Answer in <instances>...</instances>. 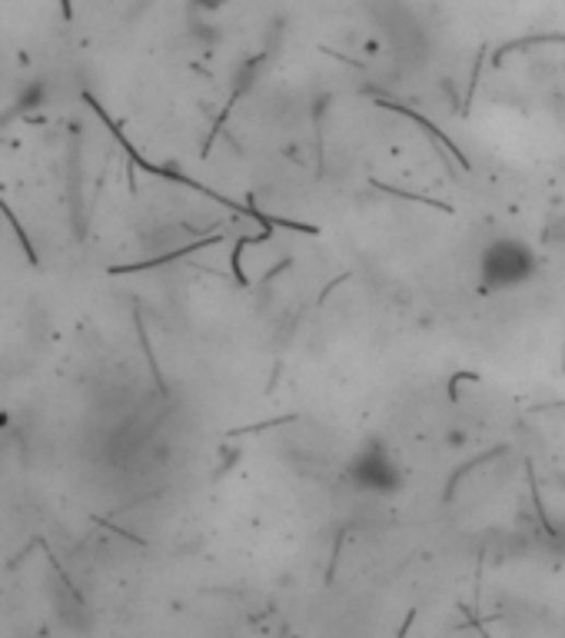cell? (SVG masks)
<instances>
[{"instance_id": "cell-3", "label": "cell", "mask_w": 565, "mask_h": 638, "mask_svg": "<svg viewBox=\"0 0 565 638\" xmlns=\"http://www.w3.org/2000/svg\"><path fill=\"white\" fill-rule=\"evenodd\" d=\"M197 4H200V8H220L223 0H197Z\"/></svg>"}, {"instance_id": "cell-2", "label": "cell", "mask_w": 565, "mask_h": 638, "mask_svg": "<svg viewBox=\"0 0 565 638\" xmlns=\"http://www.w3.org/2000/svg\"><path fill=\"white\" fill-rule=\"evenodd\" d=\"M353 483L360 489H373V493H392L399 486V469L396 462L379 452V449H366L356 456L353 462Z\"/></svg>"}, {"instance_id": "cell-1", "label": "cell", "mask_w": 565, "mask_h": 638, "mask_svg": "<svg viewBox=\"0 0 565 638\" xmlns=\"http://www.w3.org/2000/svg\"><path fill=\"white\" fill-rule=\"evenodd\" d=\"M535 276V253L519 239H496L479 260V280L486 290H516Z\"/></svg>"}]
</instances>
